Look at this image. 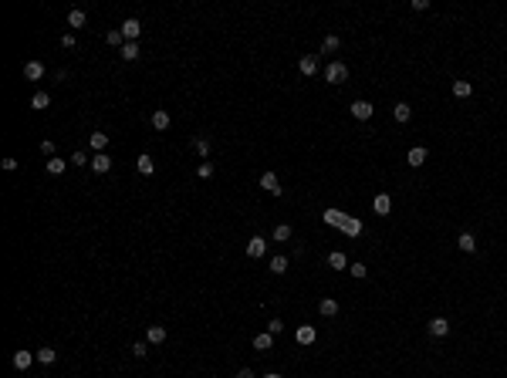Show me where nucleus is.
<instances>
[{"instance_id": "obj_9", "label": "nucleus", "mask_w": 507, "mask_h": 378, "mask_svg": "<svg viewBox=\"0 0 507 378\" xmlns=\"http://www.w3.org/2000/svg\"><path fill=\"white\" fill-rule=\"evenodd\" d=\"M169 122H173V118H169L166 108H156V111H152V129H156V132H166Z\"/></svg>"}, {"instance_id": "obj_38", "label": "nucleus", "mask_w": 507, "mask_h": 378, "mask_svg": "<svg viewBox=\"0 0 507 378\" xmlns=\"http://www.w3.org/2000/svg\"><path fill=\"white\" fill-rule=\"evenodd\" d=\"M196 176H200V179H210V176H213V162H200Z\"/></svg>"}, {"instance_id": "obj_8", "label": "nucleus", "mask_w": 507, "mask_h": 378, "mask_svg": "<svg viewBox=\"0 0 507 378\" xmlns=\"http://www.w3.org/2000/svg\"><path fill=\"white\" fill-rule=\"evenodd\" d=\"M24 78L27 81H41L44 78V65H41V61H27V65H24Z\"/></svg>"}, {"instance_id": "obj_12", "label": "nucleus", "mask_w": 507, "mask_h": 378, "mask_svg": "<svg viewBox=\"0 0 507 378\" xmlns=\"http://www.w3.org/2000/svg\"><path fill=\"white\" fill-rule=\"evenodd\" d=\"M91 169H95L98 176H105V172L112 169V159L105 156V152H95V159H91Z\"/></svg>"}, {"instance_id": "obj_43", "label": "nucleus", "mask_w": 507, "mask_h": 378, "mask_svg": "<svg viewBox=\"0 0 507 378\" xmlns=\"http://www.w3.org/2000/svg\"><path fill=\"white\" fill-rule=\"evenodd\" d=\"M237 378H257V375H254L250 368H240V371H237Z\"/></svg>"}, {"instance_id": "obj_40", "label": "nucleus", "mask_w": 507, "mask_h": 378, "mask_svg": "<svg viewBox=\"0 0 507 378\" xmlns=\"http://www.w3.org/2000/svg\"><path fill=\"white\" fill-rule=\"evenodd\" d=\"M41 152H44L47 159H54V142H51V139H47V142H41Z\"/></svg>"}, {"instance_id": "obj_44", "label": "nucleus", "mask_w": 507, "mask_h": 378, "mask_svg": "<svg viewBox=\"0 0 507 378\" xmlns=\"http://www.w3.org/2000/svg\"><path fill=\"white\" fill-rule=\"evenodd\" d=\"M264 378H281V375H277V371H270V375H264Z\"/></svg>"}, {"instance_id": "obj_14", "label": "nucleus", "mask_w": 507, "mask_h": 378, "mask_svg": "<svg viewBox=\"0 0 507 378\" xmlns=\"http://www.w3.org/2000/svg\"><path fill=\"white\" fill-rule=\"evenodd\" d=\"M372 210L379 213V216H385V213L392 210V200H389V196H385V193H379V196H375V200H372Z\"/></svg>"}, {"instance_id": "obj_41", "label": "nucleus", "mask_w": 507, "mask_h": 378, "mask_svg": "<svg viewBox=\"0 0 507 378\" xmlns=\"http://www.w3.org/2000/svg\"><path fill=\"white\" fill-rule=\"evenodd\" d=\"M71 162H75V166H85V162H88V156H85V152H75V156H71ZM88 166H91V162H88Z\"/></svg>"}, {"instance_id": "obj_27", "label": "nucleus", "mask_w": 507, "mask_h": 378, "mask_svg": "<svg viewBox=\"0 0 507 378\" xmlns=\"http://www.w3.org/2000/svg\"><path fill=\"white\" fill-rule=\"evenodd\" d=\"M85 21H88V17H85V11H71V14H68V27H75V31H78V27H85Z\"/></svg>"}, {"instance_id": "obj_35", "label": "nucleus", "mask_w": 507, "mask_h": 378, "mask_svg": "<svg viewBox=\"0 0 507 378\" xmlns=\"http://www.w3.org/2000/svg\"><path fill=\"white\" fill-rule=\"evenodd\" d=\"M129 351H132V358H146L149 355V341H135Z\"/></svg>"}, {"instance_id": "obj_3", "label": "nucleus", "mask_w": 507, "mask_h": 378, "mask_svg": "<svg viewBox=\"0 0 507 378\" xmlns=\"http://www.w3.org/2000/svg\"><path fill=\"white\" fill-rule=\"evenodd\" d=\"M119 31H122V37H125V44H129V41H135V37H139V34H142V24L135 21V17H129V21H122V27H119Z\"/></svg>"}, {"instance_id": "obj_26", "label": "nucleus", "mask_w": 507, "mask_h": 378, "mask_svg": "<svg viewBox=\"0 0 507 378\" xmlns=\"http://www.w3.org/2000/svg\"><path fill=\"white\" fill-rule=\"evenodd\" d=\"M47 105H51V95H47V91H37L31 98V108H37V111H44Z\"/></svg>"}, {"instance_id": "obj_16", "label": "nucleus", "mask_w": 507, "mask_h": 378, "mask_svg": "<svg viewBox=\"0 0 507 378\" xmlns=\"http://www.w3.org/2000/svg\"><path fill=\"white\" fill-rule=\"evenodd\" d=\"M321 220H325L328 226H338V230H342V223H345V213H342V210H325V213H321Z\"/></svg>"}, {"instance_id": "obj_11", "label": "nucleus", "mask_w": 507, "mask_h": 378, "mask_svg": "<svg viewBox=\"0 0 507 378\" xmlns=\"http://www.w3.org/2000/svg\"><path fill=\"white\" fill-rule=\"evenodd\" d=\"M146 341L149 345H162V341H166V328H162V324H149Z\"/></svg>"}, {"instance_id": "obj_28", "label": "nucleus", "mask_w": 507, "mask_h": 378, "mask_svg": "<svg viewBox=\"0 0 507 378\" xmlns=\"http://www.w3.org/2000/svg\"><path fill=\"white\" fill-rule=\"evenodd\" d=\"M65 169H68V162H65V159H47V172H51V176H61V172H65Z\"/></svg>"}, {"instance_id": "obj_34", "label": "nucleus", "mask_w": 507, "mask_h": 378, "mask_svg": "<svg viewBox=\"0 0 507 378\" xmlns=\"http://www.w3.org/2000/svg\"><path fill=\"white\" fill-rule=\"evenodd\" d=\"M338 47H342V41H338L335 34H331V37H325V44H321V51H325V54H335Z\"/></svg>"}, {"instance_id": "obj_32", "label": "nucleus", "mask_w": 507, "mask_h": 378, "mask_svg": "<svg viewBox=\"0 0 507 378\" xmlns=\"http://www.w3.org/2000/svg\"><path fill=\"white\" fill-rule=\"evenodd\" d=\"M139 54H142V51H139V44H135V41H129V44H122V57H125V61H135V57H139Z\"/></svg>"}, {"instance_id": "obj_36", "label": "nucleus", "mask_w": 507, "mask_h": 378, "mask_svg": "<svg viewBox=\"0 0 507 378\" xmlns=\"http://www.w3.org/2000/svg\"><path fill=\"white\" fill-rule=\"evenodd\" d=\"M122 41H125V37H122V31H108V34H105V44H112V47H119Z\"/></svg>"}, {"instance_id": "obj_6", "label": "nucleus", "mask_w": 507, "mask_h": 378, "mask_svg": "<svg viewBox=\"0 0 507 378\" xmlns=\"http://www.w3.org/2000/svg\"><path fill=\"white\" fill-rule=\"evenodd\" d=\"M264 250H267V240H264V236H250L247 240V257L257 260V257H264Z\"/></svg>"}, {"instance_id": "obj_5", "label": "nucleus", "mask_w": 507, "mask_h": 378, "mask_svg": "<svg viewBox=\"0 0 507 378\" xmlns=\"http://www.w3.org/2000/svg\"><path fill=\"white\" fill-rule=\"evenodd\" d=\"M260 189H267L270 196H281V193H284V189H281V182H277V176H274V172H264V176H260Z\"/></svg>"}, {"instance_id": "obj_24", "label": "nucleus", "mask_w": 507, "mask_h": 378, "mask_svg": "<svg viewBox=\"0 0 507 378\" xmlns=\"http://www.w3.org/2000/svg\"><path fill=\"white\" fill-rule=\"evenodd\" d=\"M34 355H37V361H41V365H54V358H58V351H54V348H37V351H34Z\"/></svg>"}, {"instance_id": "obj_25", "label": "nucleus", "mask_w": 507, "mask_h": 378, "mask_svg": "<svg viewBox=\"0 0 507 378\" xmlns=\"http://www.w3.org/2000/svg\"><path fill=\"white\" fill-rule=\"evenodd\" d=\"M328 264H331L335 270H345V267H352L349 260H345V254H342V250H335V254H328Z\"/></svg>"}, {"instance_id": "obj_15", "label": "nucleus", "mask_w": 507, "mask_h": 378, "mask_svg": "<svg viewBox=\"0 0 507 378\" xmlns=\"http://www.w3.org/2000/svg\"><path fill=\"white\" fill-rule=\"evenodd\" d=\"M342 233H345V236H359V233H362V220L345 216V223H342Z\"/></svg>"}, {"instance_id": "obj_7", "label": "nucleus", "mask_w": 507, "mask_h": 378, "mask_svg": "<svg viewBox=\"0 0 507 378\" xmlns=\"http://www.w3.org/2000/svg\"><path fill=\"white\" fill-rule=\"evenodd\" d=\"M294 338H298V345H315L318 331H315V328H311V324H301V328L294 331Z\"/></svg>"}, {"instance_id": "obj_20", "label": "nucleus", "mask_w": 507, "mask_h": 378, "mask_svg": "<svg viewBox=\"0 0 507 378\" xmlns=\"http://www.w3.org/2000/svg\"><path fill=\"white\" fill-rule=\"evenodd\" d=\"M298 68H301V75H315V71H318V57L315 54H304L301 61H298Z\"/></svg>"}, {"instance_id": "obj_39", "label": "nucleus", "mask_w": 507, "mask_h": 378, "mask_svg": "<svg viewBox=\"0 0 507 378\" xmlns=\"http://www.w3.org/2000/svg\"><path fill=\"white\" fill-rule=\"evenodd\" d=\"M267 331H270V334H281V331H284V321H281V318H270Z\"/></svg>"}, {"instance_id": "obj_18", "label": "nucleus", "mask_w": 507, "mask_h": 378, "mask_svg": "<svg viewBox=\"0 0 507 378\" xmlns=\"http://www.w3.org/2000/svg\"><path fill=\"white\" fill-rule=\"evenodd\" d=\"M409 115H413V108H409L406 101H396V108H392V118H396V122H399V125L409 122Z\"/></svg>"}, {"instance_id": "obj_17", "label": "nucleus", "mask_w": 507, "mask_h": 378, "mask_svg": "<svg viewBox=\"0 0 507 378\" xmlns=\"http://www.w3.org/2000/svg\"><path fill=\"white\" fill-rule=\"evenodd\" d=\"M406 162H409L413 169H416V166H423V162H426V149H423V145H416V149H409V156H406Z\"/></svg>"}, {"instance_id": "obj_13", "label": "nucleus", "mask_w": 507, "mask_h": 378, "mask_svg": "<svg viewBox=\"0 0 507 378\" xmlns=\"http://www.w3.org/2000/svg\"><path fill=\"white\" fill-rule=\"evenodd\" d=\"M135 166H139V172H142V176H152V172H156V162H152V156H149V152H142V156L135 159Z\"/></svg>"}, {"instance_id": "obj_21", "label": "nucleus", "mask_w": 507, "mask_h": 378, "mask_svg": "<svg viewBox=\"0 0 507 378\" xmlns=\"http://www.w3.org/2000/svg\"><path fill=\"white\" fill-rule=\"evenodd\" d=\"M88 145L95 149V152H105V145H108V135H105V132H91V135H88Z\"/></svg>"}, {"instance_id": "obj_30", "label": "nucleus", "mask_w": 507, "mask_h": 378, "mask_svg": "<svg viewBox=\"0 0 507 378\" xmlns=\"http://www.w3.org/2000/svg\"><path fill=\"white\" fill-rule=\"evenodd\" d=\"M274 240H277V243H288V240H291V226H288V223L274 226Z\"/></svg>"}, {"instance_id": "obj_1", "label": "nucleus", "mask_w": 507, "mask_h": 378, "mask_svg": "<svg viewBox=\"0 0 507 378\" xmlns=\"http://www.w3.org/2000/svg\"><path fill=\"white\" fill-rule=\"evenodd\" d=\"M345 78H349V68H345V61H331V65L325 68V81H328V85H342Z\"/></svg>"}, {"instance_id": "obj_31", "label": "nucleus", "mask_w": 507, "mask_h": 378, "mask_svg": "<svg viewBox=\"0 0 507 378\" xmlns=\"http://www.w3.org/2000/svg\"><path fill=\"white\" fill-rule=\"evenodd\" d=\"M470 81H453V95H457V98H470Z\"/></svg>"}, {"instance_id": "obj_23", "label": "nucleus", "mask_w": 507, "mask_h": 378, "mask_svg": "<svg viewBox=\"0 0 507 378\" xmlns=\"http://www.w3.org/2000/svg\"><path fill=\"white\" fill-rule=\"evenodd\" d=\"M457 246H460L463 254H473V250H477V240H473V233H460L457 236Z\"/></svg>"}, {"instance_id": "obj_37", "label": "nucleus", "mask_w": 507, "mask_h": 378, "mask_svg": "<svg viewBox=\"0 0 507 378\" xmlns=\"http://www.w3.org/2000/svg\"><path fill=\"white\" fill-rule=\"evenodd\" d=\"M349 274H352L355 280H362L365 274H369V267H365V264H352V267H349Z\"/></svg>"}, {"instance_id": "obj_2", "label": "nucleus", "mask_w": 507, "mask_h": 378, "mask_svg": "<svg viewBox=\"0 0 507 378\" xmlns=\"http://www.w3.org/2000/svg\"><path fill=\"white\" fill-rule=\"evenodd\" d=\"M372 101H365V98H359V101H352V118H359V122H369L372 118Z\"/></svg>"}, {"instance_id": "obj_10", "label": "nucleus", "mask_w": 507, "mask_h": 378, "mask_svg": "<svg viewBox=\"0 0 507 378\" xmlns=\"http://www.w3.org/2000/svg\"><path fill=\"white\" fill-rule=\"evenodd\" d=\"M34 361H37V355H31V351H14V368H17V371L31 368Z\"/></svg>"}, {"instance_id": "obj_29", "label": "nucleus", "mask_w": 507, "mask_h": 378, "mask_svg": "<svg viewBox=\"0 0 507 378\" xmlns=\"http://www.w3.org/2000/svg\"><path fill=\"white\" fill-rule=\"evenodd\" d=\"M270 274H288V257H270Z\"/></svg>"}, {"instance_id": "obj_4", "label": "nucleus", "mask_w": 507, "mask_h": 378, "mask_svg": "<svg viewBox=\"0 0 507 378\" xmlns=\"http://www.w3.org/2000/svg\"><path fill=\"white\" fill-rule=\"evenodd\" d=\"M426 331L433 334V338H446V334H450V321H446V318H433V321L426 324Z\"/></svg>"}, {"instance_id": "obj_19", "label": "nucleus", "mask_w": 507, "mask_h": 378, "mask_svg": "<svg viewBox=\"0 0 507 378\" xmlns=\"http://www.w3.org/2000/svg\"><path fill=\"white\" fill-rule=\"evenodd\" d=\"M318 311H321V318H335V314H338V300L335 297H325L321 304H318Z\"/></svg>"}, {"instance_id": "obj_33", "label": "nucleus", "mask_w": 507, "mask_h": 378, "mask_svg": "<svg viewBox=\"0 0 507 378\" xmlns=\"http://www.w3.org/2000/svg\"><path fill=\"white\" fill-rule=\"evenodd\" d=\"M193 149H196L203 159H210V139H203V135H200V139H193Z\"/></svg>"}, {"instance_id": "obj_42", "label": "nucleus", "mask_w": 507, "mask_h": 378, "mask_svg": "<svg viewBox=\"0 0 507 378\" xmlns=\"http://www.w3.org/2000/svg\"><path fill=\"white\" fill-rule=\"evenodd\" d=\"M0 166L7 169V172H14V169H17V159H11V156H7V159H4V162H0Z\"/></svg>"}, {"instance_id": "obj_22", "label": "nucleus", "mask_w": 507, "mask_h": 378, "mask_svg": "<svg viewBox=\"0 0 507 378\" xmlns=\"http://www.w3.org/2000/svg\"><path fill=\"white\" fill-rule=\"evenodd\" d=\"M254 348H257V351H270V348H274V334L270 331L257 334V338H254Z\"/></svg>"}]
</instances>
